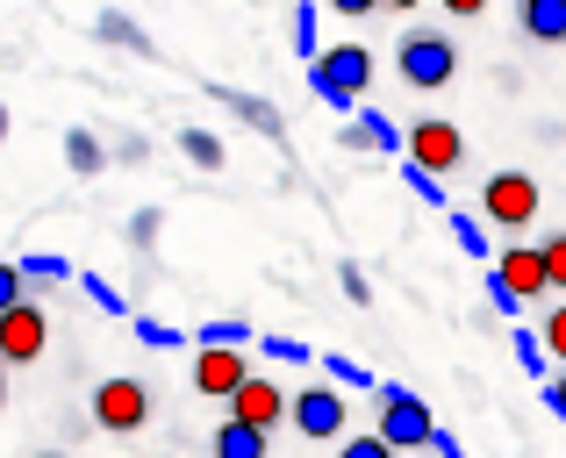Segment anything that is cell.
Masks as SVG:
<instances>
[{
  "mask_svg": "<svg viewBox=\"0 0 566 458\" xmlns=\"http://www.w3.org/2000/svg\"><path fill=\"white\" fill-rule=\"evenodd\" d=\"M308 86H316L337 115H359L366 86H374V51H366V43H337V51H323L316 65H308Z\"/></svg>",
  "mask_w": 566,
  "mask_h": 458,
  "instance_id": "1",
  "label": "cell"
},
{
  "mask_svg": "<svg viewBox=\"0 0 566 458\" xmlns=\"http://www.w3.org/2000/svg\"><path fill=\"white\" fill-rule=\"evenodd\" d=\"M395 72H401V86H416V94H438V86L459 79V43L444 36V29H401Z\"/></svg>",
  "mask_w": 566,
  "mask_h": 458,
  "instance_id": "2",
  "label": "cell"
},
{
  "mask_svg": "<svg viewBox=\"0 0 566 458\" xmlns=\"http://www.w3.org/2000/svg\"><path fill=\"white\" fill-rule=\"evenodd\" d=\"M374 408H380V437H387L395 451H423V445H438V416H430L423 394H409V387H395V380H380Z\"/></svg>",
  "mask_w": 566,
  "mask_h": 458,
  "instance_id": "3",
  "label": "cell"
},
{
  "mask_svg": "<svg viewBox=\"0 0 566 458\" xmlns=\"http://www.w3.org/2000/svg\"><path fill=\"white\" fill-rule=\"evenodd\" d=\"M345 423H352L345 387H331V380L294 387V437H308V445H345Z\"/></svg>",
  "mask_w": 566,
  "mask_h": 458,
  "instance_id": "4",
  "label": "cell"
},
{
  "mask_svg": "<svg viewBox=\"0 0 566 458\" xmlns=\"http://www.w3.org/2000/svg\"><path fill=\"white\" fill-rule=\"evenodd\" d=\"M401 158H409L416 172H430V180H444V172L467 166V137H459L452 115H416L409 123V151Z\"/></svg>",
  "mask_w": 566,
  "mask_h": 458,
  "instance_id": "5",
  "label": "cell"
},
{
  "mask_svg": "<svg viewBox=\"0 0 566 458\" xmlns=\"http://www.w3.org/2000/svg\"><path fill=\"white\" fill-rule=\"evenodd\" d=\"M144 423H151V387H144V380L115 373V380H101V387H94V430L137 437Z\"/></svg>",
  "mask_w": 566,
  "mask_h": 458,
  "instance_id": "6",
  "label": "cell"
},
{
  "mask_svg": "<svg viewBox=\"0 0 566 458\" xmlns=\"http://www.w3.org/2000/svg\"><path fill=\"white\" fill-rule=\"evenodd\" d=\"M481 215L495 230H531L538 223V180H531V172H488L481 180Z\"/></svg>",
  "mask_w": 566,
  "mask_h": 458,
  "instance_id": "7",
  "label": "cell"
},
{
  "mask_svg": "<svg viewBox=\"0 0 566 458\" xmlns=\"http://www.w3.org/2000/svg\"><path fill=\"white\" fill-rule=\"evenodd\" d=\"M230 423H244V430H265V437H273L280 423H294V394H280L273 380L251 373L244 387H237V402H230Z\"/></svg>",
  "mask_w": 566,
  "mask_h": 458,
  "instance_id": "8",
  "label": "cell"
},
{
  "mask_svg": "<svg viewBox=\"0 0 566 458\" xmlns=\"http://www.w3.org/2000/svg\"><path fill=\"white\" fill-rule=\"evenodd\" d=\"M43 344H51V316H43L36 301H22V308H8V316H0V359H8V365L43 359Z\"/></svg>",
  "mask_w": 566,
  "mask_h": 458,
  "instance_id": "9",
  "label": "cell"
},
{
  "mask_svg": "<svg viewBox=\"0 0 566 458\" xmlns=\"http://www.w3.org/2000/svg\"><path fill=\"white\" fill-rule=\"evenodd\" d=\"M495 287H502V294H516V301H531V294H553L545 251H538V244H510V251H495Z\"/></svg>",
  "mask_w": 566,
  "mask_h": 458,
  "instance_id": "10",
  "label": "cell"
},
{
  "mask_svg": "<svg viewBox=\"0 0 566 458\" xmlns=\"http://www.w3.org/2000/svg\"><path fill=\"white\" fill-rule=\"evenodd\" d=\"M251 380L244 351H193V394H208V402H237V387Z\"/></svg>",
  "mask_w": 566,
  "mask_h": 458,
  "instance_id": "11",
  "label": "cell"
},
{
  "mask_svg": "<svg viewBox=\"0 0 566 458\" xmlns=\"http://www.w3.org/2000/svg\"><path fill=\"white\" fill-rule=\"evenodd\" d=\"M337 143H345V151H380V158H395V151H409V137H401L395 123H387L380 108H359L352 115L345 129H337Z\"/></svg>",
  "mask_w": 566,
  "mask_h": 458,
  "instance_id": "12",
  "label": "cell"
},
{
  "mask_svg": "<svg viewBox=\"0 0 566 458\" xmlns=\"http://www.w3.org/2000/svg\"><path fill=\"white\" fill-rule=\"evenodd\" d=\"M216 100H222V108H230L244 129H259L265 143H287V115H280L265 94H237V86H216Z\"/></svg>",
  "mask_w": 566,
  "mask_h": 458,
  "instance_id": "13",
  "label": "cell"
},
{
  "mask_svg": "<svg viewBox=\"0 0 566 458\" xmlns=\"http://www.w3.org/2000/svg\"><path fill=\"white\" fill-rule=\"evenodd\" d=\"M516 36L524 43H566V0H516Z\"/></svg>",
  "mask_w": 566,
  "mask_h": 458,
  "instance_id": "14",
  "label": "cell"
},
{
  "mask_svg": "<svg viewBox=\"0 0 566 458\" xmlns=\"http://www.w3.org/2000/svg\"><path fill=\"white\" fill-rule=\"evenodd\" d=\"M94 36L115 43V51H129V57H158V43L144 36V22H129L123 8H101V14H94Z\"/></svg>",
  "mask_w": 566,
  "mask_h": 458,
  "instance_id": "15",
  "label": "cell"
},
{
  "mask_svg": "<svg viewBox=\"0 0 566 458\" xmlns=\"http://www.w3.org/2000/svg\"><path fill=\"white\" fill-rule=\"evenodd\" d=\"M108 143L94 137V129H65V166H72V180H101L108 172Z\"/></svg>",
  "mask_w": 566,
  "mask_h": 458,
  "instance_id": "16",
  "label": "cell"
},
{
  "mask_svg": "<svg viewBox=\"0 0 566 458\" xmlns=\"http://www.w3.org/2000/svg\"><path fill=\"white\" fill-rule=\"evenodd\" d=\"M265 445H273L265 430H244V423H230V416H222V430H216V458H273Z\"/></svg>",
  "mask_w": 566,
  "mask_h": 458,
  "instance_id": "17",
  "label": "cell"
},
{
  "mask_svg": "<svg viewBox=\"0 0 566 458\" xmlns=\"http://www.w3.org/2000/svg\"><path fill=\"white\" fill-rule=\"evenodd\" d=\"M180 151H187V166L222 172V137H216V129H180Z\"/></svg>",
  "mask_w": 566,
  "mask_h": 458,
  "instance_id": "18",
  "label": "cell"
},
{
  "mask_svg": "<svg viewBox=\"0 0 566 458\" xmlns=\"http://www.w3.org/2000/svg\"><path fill=\"white\" fill-rule=\"evenodd\" d=\"M158 230H166V209H137V215H129V251H144V258H151V251H158Z\"/></svg>",
  "mask_w": 566,
  "mask_h": 458,
  "instance_id": "19",
  "label": "cell"
},
{
  "mask_svg": "<svg viewBox=\"0 0 566 458\" xmlns=\"http://www.w3.org/2000/svg\"><path fill=\"white\" fill-rule=\"evenodd\" d=\"M510 344H516V365H524V373H545V365H553V351H545L538 330H516ZM545 380H553V373H545Z\"/></svg>",
  "mask_w": 566,
  "mask_h": 458,
  "instance_id": "20",
  "label": "cell"
},
{
  "mask_svg": "<svg viewBox=\"0 0 566 458\" xmlns=\"http://www.w3.org/2000/svg\"><path fill=\"white\" fill-rule=\"evenodd\" d=\"M538 337H545V351H553V359H559V373H566V301H553V308H545Z\"/></svg>",
  "mask_w": 566,
  "mask_h": 458,
  "instance_id": "21",
  "label": "cell"
},
{
  "mask_svg": "<svg viewBox=\"0 0 566 458\" xmlns=\"http://www.w3.org/2000/svg\"><path fill=\"white\" fill-rule=\"evenodd\" d=\"M337 458H401V451L387 445L380 430H359V437H345V445H337Z\"/></svg>",
  "mask_w": 566,
  "mask_h": 458,
  "instance_id": "22",
  "label": "cell"
},
{
  "mask_svg": "<svg viewBox=\"0 0 566 458\" xmlns=\"http://www.w3.org/2000/svg\"><path fill=\"white\" fill-rule=\"evenodd\" d=\"M337 287H345V301H352V308H374V279H366V273H359L352 258L337 265Z\"/></svg>",
  "mask_w": 566,
  "mask_h": 458,
  "instance_id": "23",
  "label": "cell"
},
{
  "mask_svg": "<svg viewBox=\"0 0 566 458\" xmlns=\"http://www.w3.org/2000/svg\"><path fill=\"white\" fill-rule=\"evenodd\" d=\"M201 344H208V351H244V344H251V330H244V322H208Z\"/></svg>",
  "mask_w": 566,
  "mask_h": 458,
  "instance_id": "24",
  "label": "cell"
},
{
  "mask_svg": "<svg viewBox=\"0 0 566 458\" xmlns=\"http://www.w3.org/2000/svg\"><path fill=\"white\" fill-rule=\"evenodd\" d=\"M323 373H331V387H366V394H380V380L366 373V365H352V359H331Z\"/></svg>",
  "mask_w": 566,
  "mask_h": 458,
  "instance_id": "25",
  "label": "cell"
},
{
  "mask_svg": "<svg viewBox=\"0 0 566 458\" xmlns=\"http://www.w3.org/2000/svg\"><path fill=\"white\" fill-rule=\"evenodd\" d=\"M294 51H302L308 65H316V57H323V51H316V8H308V0H302V8H294Z\"/></svg>",
  "mask_w": 566,
  "mask_h": 458,
  "instance_id": "26",
  "label": "cell"
},
{
  "mask_svg": "<svg viewBox=\"0 0 566 458\" xmlns=\"http://www.w3.org/2000/svg\"><path fill=\"white\" fill-rule=\"evenodd\" d=\"M538 251H545V273H553V294H566V230H553Z\"/></svg>",
  "mask_w": 566,
  "mask_h": 458,
  "instance_id": "27",
  "label": "cell"
},
{
  "mask_svg": "<svg viewBox=\"0 0 566 458\" xmlns=\"http://www.w3.org/2000/svg\"><path fill=\"white\" fill-rule=\"evenodd\" d=\"M452 236H459V251H467V258H495V251H488V230H473L467 215H452Z\"/></svg>",
  "mask_w": 566,
  "mask_h": 458,
  "instance_id": "28",
  "label": "cell"
},
{
  "mask_svg": "<svg viewBox=\"0 0 566 458\" xmlns=\"http://www.w3.org/2000/svg\"><path fill=\"white\" fill-rule=\"evenodd\" d=\"M29 294H22V265H8L0 258V316H8V308H22Z\"/></svg>",
  "mask_w": 566,
  "mask_h": 458,
  "instance_id": "29",
  "label": "cell"
},
{
  "mask_svg": "<svg viewBox=\"0 0 566 458\" xmlns=\"http://www.w3.org/2000/svg\"><path fill=\"white\" fill-rule=\"evenodd\" d=\"M22 279H72V265L51 258V251H36V258H22Z\"/></svg>",
  "mask_w": 566,
  "mask_h": 458,
  "instance_id": "30",
  "label": "cell"
},
{
  "mask_svg": "<svg viewBox=\"0 0 566 458\" xmlns=\"http://www.w3.org/2000/svg\"><path fill=\"white\" fill-rule=\"evenodd\" d=\"M137 337H144V344H151V351H172V344H180V330H166V322H151V316L137 322Z\"/></svg>",
  "mask_w": 566,
  "mask_h": 458,
  "instance_id": "31",
  "label": "cell"
},
{
  "mask_svg": "<svg viewBox=\"0 0 566 458\" xmlns=\"http://www.w3.org/2000/svg\"><path fill=\"white\" fill-rule=\"evenodd\" d=\"M259 344H265V359H294V365L308 359V344H294V337H259Z\"/></svg>",
  "mask_w": 566,
  "mask_h": 458,
  "instance_id": "32",
  "label": "cell"
},
{
  "mask_svg": "<svg viewBox=\"0 0 566 458\" xmlns=\"http://www.w3.org/2000/svg\"><path fill=\"white\" fill-rule=\"evenodd\" d=\"M115 158H123V166H144V158H151V137H137V129H129V137L115 143Z\"/></svg>",
  "mask_w": 566,
  "mask_h": 458,
  "instance_id": "33",
  "label": "cell"
},
{
  "mask_svg": "<svg viewBox=\"0 0 566 458\" xmlns=\"http://www.w3.org/2000/svg\"><path fill=\"white\" fill-rule=\"evenodd\" d=\"M545 408H553V416L566 423V373H553V380H545Z\"/></svg>",
  "mask_w": 566,
  "mask_h": 458,
  "instance_id": "34",
  "label": "cell"
},
{
  "mask_svg": "<svg viewBox=\"0 0 566 458\" xmlns=\"http://www.w3.org/2000/svg\"><path fill=\"white\" fill-rule=\"evenodd\" d=\"M86 294H94V308H108V316H123V294L101 287V279H86Z\"/></svg>",
  "mask_w": 566,
  "mask_h": 458,
  "instance_id": "35",
  "label": "cell"
},
{
  "mask_svg": "<svg viewBox=\"0 0 566 458\" xmlns=\"http://www.w3.org/2000/svg\"><path fill=\"white\" fill-rule=\"evenodd\" d=\"M430 451H438V458H467V445H459L452 430H438V445H430Z\"/></svg>",
  "mask_w": 566,
  "mask_h": 458,
  "instance_id": "36",
  "label": "cell"
},
{
  "mask_svg": "<svg viewBox=\"0 0 566 458\" xmlns=\"http://www.w3.org/2000/svg\"><path fill=\"white\" fill-rule=\"evenodd\" d=\"M0 143H8V100H0Z\"/></svg>",
  "mask_w": 566,
  "mask_h": 458,
  "instance_id": "37",
  "label": "cell"
},
{
  "mask_svg": "<svg viewBox=\"0 0 566 458\" xmlns=\"http://www.w3.org/2000/svg\"><path fill=\"white\" fill-rule=\"evenodd\" d=\"M0 394H8V359H0Z\"/></svg>",
  "mask_w": 566,
  "mask_h": 458,
  "instance_id": "38",
  "label": "cell"
},
{
  "mask_svg": "<svg viewBox=\"0 0 566 458\" xmlns=\"http://www.w3.org/2000/svg\"><path fill=\"white\" fill-rule=\"evenodd\" d=\"M36 458H72V451H36Z\"/></svg>",
  "mask_w": 566,
  "mask_h": 458,
  "instance_id": "39",
  "label": "cell"
}]
</instances>
